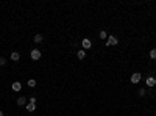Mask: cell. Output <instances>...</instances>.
Wrapping results in <instances>:
<instances>
[{
	"mask_svg": "<svg viewBox=\"0 0 156 116\" xmlns=\"http://www.w3.org/2000/svg\"><path fill=\"white\" fill-rule=\"evenodd\" d=\"M155 85H156V79H155V77H147V86L153 88Z\"/></svg>",
	"mask_w": 156,
	"mask_h": 116,
	"instance_id": "277c9868",
	"label": "cell"
},
{
	"mask_svg": "<svg viewBox=\"0 0 156 116\" xmlns=\"http://www.w3.org/2000/svg\"><path fill=\"white\" fill-rule=\"evenodd\" d=\"M139 82H141V74H139V72H134L131 75V83H139Z\"/></svg>",
	"mask_w": 156,
	"mask_h": 116,
	"instance_id": "5b68a950",
	"label": "cell"
},
{
	"mask_svg": "<svg viewBox=\"0 0 156 116\" xmlns=\"http://www.w3.org/2000/svg\"><path fill=\"white\" fill-rule=\"evenodd\" d=\"M17 105H19V107L27 105V97H24V96H22V97H19V99H17Z\"/></svg>",
	"mask_w": 156,
	"mask_h": 116,
	"instance_id": "52a82bcc",
	"label": "cell"
},
{
	"mask_svg": "<svg viewBox=\"0 0 156 116\" xmlns=\"http://www.w3.org/2000/svg\"><path fill=\"white\" fill-rule=\"evenodd\" d=\"M81 46H83V49L86 50V49H91L92 42H91V39H87V38H84V39L81 41Z\"/></svg>",
	"mask_w": 156,
	"mask_h": 116,
	"instance_id": "3957f363",
	"label": "cell"
},
{
	"mask_svg": "<svg viewBox=\"0 0 156 116\" xmlns=\"http://www.w3.org/2000/svg\"><path fill=\"white\" fill-rule=\"evenodd\" d=\"M28 86H36V80H33V79H30V80H28Z\"/></svg>",
	"mask_w": 156,
	"mask_h": 116,
	"instance_id": "5bb4252c",
	"label": "cell"
},
{
	"mask_svg": "<svg viewBox=\"0 0 156 116\" xmlns=\"http://www.w3.org/2000/svg\"><path fill=\"white\" fill-rule=\"evenodd\" d=\"M117 42H119V39H117L116 36H108V39H106V46H116Z\"/></svg>",
	"mask_w": 156,
	"mask_h": 116,
	"instance_id": "6da1fadb",
	"label": "cell"
},
{
	"mask_svg": "<svg viewBox=\"0 0 156 116\" xmlns=\"http://www.w3.org/2000/svg\"><path fill=\"white\" fill-rule=\"evenodd\" d=\"M98 36L102 38V39H108V35H106V32H105V30H102V32L98 33Z\"/></svg>",
	"mask_w": 156,
	"mask_h": 116,
	"instance_id": "4fadbf2b",
	"label": "cell"
},
{
	"mask_svg": "<svg viewBox=\"0 0 156 116\" xmlns=\"http://www.w3.org/2000/svg\"><path fill=\"white\" fill-rule=\"evenodd\" d=\"M5 64H6V60L3 57H0V66H5Z\"/></svg>",
	"mask_w": 156,
	"mask_h": 116,
	"instance_id": "2e32d148",
	"label": "cell"
},
{
	"mask_svg": "<svg viewBox=\"0 0 156 116\" xmlns=\"http://www.w3.org/2000/svg\"><path fill=\"white\" fill-rule=\"evenodd\" d=\"M0 116H3V111L2 110H0Z\"/></svg>",
	"mask_w": 156,
	"mask_h": 116,
	"instance_id": "ac0fdd59",
	"label": "cell"
},
{
	"mask_svg": "<svg viewBox=\"0 0 156 116\" xmlns=\"http://www.w3.org/2000/svg\"><path fill=\"white\" fill-rule=\"evenodd\" d=\"M78 60H84L86 58V50H78Z\"/></svg>",
	"mask_w": 156,
	"mask_h": 116,
	"instance_id": "30bf717a",
	"label": "cell"
},
{
	"mask_svg": "<svg viewBox=\"0 0 156 116\" xmlns=\"http://www.w3.org/2000/svg\"><path fill=\"white\" fill-rule=\"evenodd\" d=\"M11 60H12V61H19V60H20V53L19 52H12L11 53Z\"/></svg>",
	"mask_w": 156,
	"mask_h": 116,
	"instance_id": "ba28073f",
	"label": "cell"
},
{
	"mask_svg": "<svg viewBox=\"0 0 156 116\" xmlns=\"http://www.w3.org/2000/svg\"><path fill=\"white\" fill-rule=\"evenodd\" d=\"M11 89H12V91H16V93L20 91V89H22V85H20V82H14V83L11 85Z\"/></svg>",
	"mask_w": 156,
	"mask_h": 116,
	"instance_id": "8992f818",
	"label": "cell"
},
{
	"mask_svg": "<svg viewBox=\"0 0 156 116\" xmlns=\"http://www.w3.org/2000/svg\"><path fill=\"white\" fill-rule=\"evenodd\" d=\"M42 39H44V38H42V35H36V36H35V39H33V41H35L36 44H39V42H42Z\"/></svg>",
	"mask_w": 156,
	"mask_h": 116,
	"instance_id": "8fae6325",
	"label": "cell"
},
{
	"mask_svg": "<svg viewBox=\"0 0 156 116\" xmlns=\"http://www.w3.org/2000/svg\"><path fill=\"white\" fill-rule=\"evenodd\" d=\"M148 55H150V58H151V60H156V49H151Z\"/></svg>",
	"mask_w": 156,
	"mask_h": 116,
	"instance_id": "7c38bea8",
	"label": "cell"
},
{
	"mask_svg": "<svg viewBox=\"0 0 156 116\" xmlns=\"http://www.w3.org/2000/svg\"><path fill=\"white\" fill-rule=\"evenodd\" d=\"M35 110H36V104L28 102V104H27V111H35Z\"/></svg>",
	"mask_w": 156,
	"mask_h": 116,
	"instance_id": "9c48e42d",
	"label": "cell"
},
{
	"mask_svg": "<svg viewBox=\"0 0 156 116\" xmlns=\"http://www.w3.org/2000/svg\"><path fill=\"white\" fill-rule=\"evenodd\" d=\"M145 93H147V91H145L144 88H141V89H139V96H141V97H144V96H145Z\"/></svg>",
	"mask_w": 156,
	"mask_h": 116,
	"instance_id": "9a60e30c",
	"label": "cell"
},
{
	"mask_svg": "<svg viewBox=\"0 0 156 116\" xmlns=\"http://www.w3.org/2000/svg\"><path fill=\"white\" fill-rule=\"evenodd\" d=\"M28 102H31V104H36V97H35V96H31V97H30V100H28Z\"/></svg>",
	"mask_w": 156,
	"mask_h": 116,
	"instance_id": "e0dca14e",
	"label": "cell"
},
{
	"mask_svg": "<svg viewBox=\"0 0 156 116\" xmlns=\"http://www.w3.org/2000/svg\"><path fill=\"white\" fill-rule=\"evenodd\" d=\"M41 58V50H37V49H33L31 50V60H39Z\"/></svg>",
	"mask_w": 156,
	"mask_h": 116,
	"instance_id": "7a4b0ae2",
	"label": "cell"
}]
</instances>
